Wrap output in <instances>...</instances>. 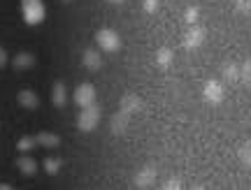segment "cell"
<instances>
[{
  "label": "cell",
  "instance_id": "cell-1",
  "mask_svg": "<svg viewBox=\"0 0 251 190\" xmlns=\"http://www.w3.org/2000/svg\"><path fill=\"white\" fill-rule=\"evenodd\" d=\"M21 12H24L26 23H30V26L42 23V21H45V14H47L42 0H21Z\"/></svg>",
  "mask_w": 251,
  "mask_h": 190
},
{
  "label": "cell",
  "instance_id": "cell-2",
  "mask_svg": "<svg viewBox=\"0 0 251 190\" xmlns=\"http://www.w3.org/2000/svg\"><path fill=\"white\" fill-rule=\"evenodd\" d=\"M98 121H100V107L93 102L89 107H81V114L77 118V127L81 132H91V130H96Z\"/></svg>",
  "mask_w": 251,
  "mask_h": 190
},
{
  "label": "cell",
  "instance_id": "cell-3",
  "mask_svg": "<svg viewBox=\"0 0 251 190\" xmlns=\"http://www.w3.org/2000/svg\"><path fill=\"white\" fill-rule=\"evenodd\" d=\"M96 42L100 44V49L105 51H119L121 49V37L112 30V28H100L96 33Z\"/></svg>",
  "mask_w": 251,
  "mask_h": 190
},
{
  "label": "cell",
  "instance_id": "cell-4",
  "mask_svg": "<svg viewBox=\"0 0 251 190\" xmlns=\"http://www.w3.org/2000/svg\"><path fill=\"white\" fill-rule=\"evenodd\" d=\"M207 37V30L202 26H198V23H191L186 28V33H184V46L186 49H198V46L205 42Z\"/></svg>",
  "mask_w": 251,
  "mask_h": 190
},
{
  "label": "cell",
  "instance_id": "cell-5",
  "mask_svg": "<svg viewBox=\"0 0 251 190\" xmlns=\"http://www.w3.org/2000/svg\"><path fill=\"white\" fill-rule=\"evenodd\" d=\"M202 95H205L207 102H212V105H219V102H224V86L216 82V79H209V82L202 86Z\"/></svg>",
  "mask_w": 251,
  "mask_h": 190
},
{
  "label": "cell",
  "instance_id": "cell-6",
  "mask_svg": "<svg viewBox=\"0 0 251 190\" xmlns=\"http://www.w3.org/2000/svg\"><path fill=\"white\" fill-rule=\"evenodd\" d=\"M156 167H151V165H147V167H142L140 172L135 174V188H151L153 183H156Z\"/></svg>",
  "mask_w": 251,
  "mask_h": 190
},
{
  "label": "cell",
  "instance_id": "cell-7",
  "mask_svg": "<svg viewBox=\"0 0 251 190\" xmlns=\"http://www.w3.org/2000/svg\"><path fill=\"white\" fill-rule=\"evenodd\" d=\"M75 102L79 105V107H89L96 102V88H93V84H81L77 86V91H75Z\"/></svg>",
  "mask_w": 251,
  "mask_h": 190
},
{
  "label": "cell",
  "instance_id": "cell-8",
  "mask_svg": "<svg viewBox=\"0 0 251 190\" xmlns=\"http://www.w3.org/2000/svg\"><path fill=\"white\" fill-rule=\"evenodd\" d=\"M128 126H130V114H126L121 109H119L117 114L112 116V121H109V130H112V135H117V137L126 135Z\"/></svg>",
  "mask_w": 251,
  "mask_h": 190
},
{
  "label": "cell",
  "instance_id": "cell-9",
  "mask_svg": "<svg viewBox=\"0 0 251 190\" xmlns=\"http://www.w3.org/2000/svg\"><path fill=\"white\" fill-rule=\"evenodd\" d=\"M142 109V100L137 98L135 93H126L124 98H121V111H126V114H137Z\"/></svg>",
  "mask_w": 251,
  "mask_h": 190
},
{
  "label": "cell",
  "instance_id": "cell-10",
  "mask_svg": "<svg viewBox=\"0 0 251 190\" xmlns=\"http://www.w3.org/2000/svg\"><path fill=\"white\" fill-rule=\"evenodd\" d=\"M221 77H224L226 84H237L240 82V65L233 63V61H226L221 65Z\"/></svg>",
  "mask_w": 251,
  "mask_h": 190
},
{
  "label": "cell",
  "instance_id": "cell-11",
  "mask_svg": "<svg viewBox=\"0 0 251 190\" xmlns=\"http://www.w3.org/2000/svg\"><path fill=\"white\" fill-rule=\"evenodd\" d=\"M81 61L86 65V70H91V72H96V70L102 67V56H100L96 49H86L84 56H81Z\"/></svg>",
  "mask_w": 251,
  "mask_h": 190
},
{
  "label": "cell",
  "instance_id": "cell-12",
  "mask_svg": "<svg viewBox=\"0 0 251 190\" xmlns=\"http://www.w3.org/2000/svg\"><path fill=\"white\" fill-rule=\"evenodd\" d=\"M12 65H14V70H30L33 65H35V56L28 54V51H21V54L14 56V61H12Z\"/></svg>",
  "mask_w": 251,
  "mask_h": 190
},
{
  "label": "cell",
  "instance_id": "cell-13",
  "mask_svg": "<svg viewBox=\"0 0 251 190\" xmlns=\"http://www.w3.org/2000/svg\"><path fill=\"white\" fill-rule=\"evenodd\" d=\"M17 167L21 174H26V176H33V174L37 172V163L30 158V155H21V158H17Z\"/></svg>",
  "mask_w": 251,
  "mask_h": 190
},
{
  "label": "cell",
  "instance_id": "cell-14",
  "mask_svg": "<svg viewBox=\"0 0 251 190\" xmlns=\"http://www.w3.org/2000/svg\"><path fill=\"white\" fill-rule=\"evenodd\" d=\"M17 100H19V105L26 109H37V105H40V98L33 91H19Z\"/></svg>",
  "mask_w": 251,
  "mask_h": 190
},
{
  "label": "cell",
  "instance_id": "cell-15",
  "mask_svg": "<svg viewBox=\"0 0 251 190\" xmlns=\"http://www.w3.org/2000/svg\"><path fill=\"white\" fill-rule=\"evenodd\" d=\"M172 61H175V54H172L170 46H161V49L156 51V65H158V67H170Z\"/></svg>",
  "mask_w": 251,
  "mask_h": 190
},
{
  "label": "cell",
  "instance_id": "cell-16",
  "mask_svg": "<svg viewBox=\"0 0 251 190\" xmlns=\"http://www.w3.org/2000/svg\"><path fill=\"white\" fill-rule=\"evenodd\" d=\"M65 100H68V93H65V84H63V82H56L54 88H51V102H54L56 107H63V105H65Z\"/></svg>",
  "mask_w": 251,
  "mask_h": 190
},
{
  "label": "cell",
  "instance_id": "cell-17",
  "mask_svg": "<svg viewBox=\"0 0 251 190\" xmlns=\"http://www.w3.org/2000/svg\"><path fill=\"white\" fill-rule=\"evenodd\" d=\"M35 139H37V144H40V146H47V148H54V146L61 144L58 135H54V132H37Z\"/></svg>",
  "mask_w": 251,
  "mask_h": 190
},
{
  "label": "cell",
  "instance_id": "cell-18",
  "mask_svg": "<svg viewBox=\"0 0 251 190\" xmlns=\"http://www.w3.org/2000/svg\"><path fill=\"white\" fill-rule=\"evenodd\" d=\"M237 158H240L242 167L251 169V142H244V144H240V148H237Z\"/></svg>",
  "mask_w": 251,
  "mask_h": 190
},
{
  "label": "cell",
  "instance_id": "cell-19",
  "mask_svg": "<svg viewBox=\"0 0 251 190\" xmlns=\"http://www.w3.org/2000/svg\"><path fill=\"white\" fill-rule=\"evenodd\" d=\"M35 146H37L35 137H21V139H19V144H17V148L21 151V153H28V151H30V148H35Z\"/></svg>",
  "mask_w": 251,
  "mask_h": 190
},
{
  "label": "cell",
  "instance_id": "cell-20",
  "mask_svg": "<svg viewBox=\"0 0 251 190\" xmlns=\"http://www.w3.org/2000/svg\"><path fill=\"white\" fill-rule=\"evenodd\" d=\"M240 82L251 86V61H244V63L240 65Z\"/></svg>",
  "mask_w": 251,
  "mask_h": 190
},
{
  "label": "cell",
  "instance_id": "cell-21",
  "mask_svg": "<svg viewBox=\"0 0 251 190\" xmlns=\"http://www.w3.org/2000/svg\"><path fill=\"white\" fill-rule=\"evenodd\" d=\"M58 169H61V160H58V158H47L45 160V172L54 176V174H58Z\"/></svg>",
  "mask_w": 251,
  "mask_h": 190
},
{
  "label": "cell",
  "instance_id": "cell-22",
  "mask_svg": "<svg viewBox=\"0 0 251 190\" xmlns=\"http://www.w3.org/2000/svg\"><path fill=\"white\" fill-rule=\"evenodd\" d=\"M233 7L237 14H251V0H233Z\"/></svg>",
  "mask_w": 251,
  "mask_h": 190
},
{
  "label": "cell",
  "instance_id": "cell-23",
  "mask_svg": "<svg viewBox=\"0 0 251 190\" xmlns=\"http://www.w3.org/2000/svg\"><path fill=\"white\" fill-rule=\"evenodd\" d=\"M184 19H186L188 26H191V23H196V21H198V7H188L186 14H184Z\"/></svg>",
  "mask_w": 251,
  "mask_h": 190
},
{
  "label": "cell",
  "instance_id": "cell-24",
  "mask_svg": "<svg viewBox=\"0 0 251 190\" xmlns=\"http://www.w3.org/2000/svg\"><path fill=\"white\" fill-rule=\"evenodd\" d=\"M179 188H181L179 179H168V181L163 183V190H179Z\"/></svg>",
  "mask_w": 251,
  "mask_h": 190
},
{
  "label": "cell",
  "instance_id": "cell-25",
  "mask_svg": "<svg viewBox=\"0 0 251 190\" xmlns=\"http://www.w3.org/2000/svg\"><path fill=\"white\" fill-rule=\"evenodd\" d=\"M158 9V0H144V12H156Z\"/></svg>",
  "mask_w": 251,
  "mask_h": 190
},
{
  "label": "cell",
  "instance_id": "cell-26",
  "mask_svg": "<svg viewBox=\"0 0 251 190\" xmlns=\"http://www.w3.org/2000/svg\"><path fill=\"white\" fill-rule=\"evenodd\" d=\"M7 65V51H5V46H0V70Z\"/></svg>",
  "mask_w": 251,
  "mask_h": 190
},
{
  "label": "cell",
  "instance_id": "cell-27",
  "mask_svg": "<svg viewBox=\"0 0 251 190\" xmlns=\"http://www.w3.org/2000/svg\"><path fill=\"white\" fill-rule=\"evenodd\" d=\"M0 190H12V183H0Z\"/></svg>",
  "mask_w": 251,
  "mask_h": 190
},
{
  "label": "cell",
  "instance_id": "cell-28",
  "mask_svg": "<svg viewBox=\"0 0 251 190\" xmlns=\"http://www.w3.org/2000/svg\"><path fill=\"white\" fill-rule=\"evenodd\" d=\"M107 2H112V5H121L124 0H107Z\"/></svg>",
  "mask_w": 251,
  "mask_h": 190
},
{
  "label": "cell",
  "instance_id": "cell-29",
  "mask_svg": "<svg viewBox=\"0 0 251 190\" xmlns=\"http://www.w3.org/2000/svg\"><path fill=\"white\" fill-rule=\"evenodd\" d=\"M63 2H72V0H63Z\"/></svg>",
  "mask_w": 251,
  "mask_h": 190
}]
</instances>
